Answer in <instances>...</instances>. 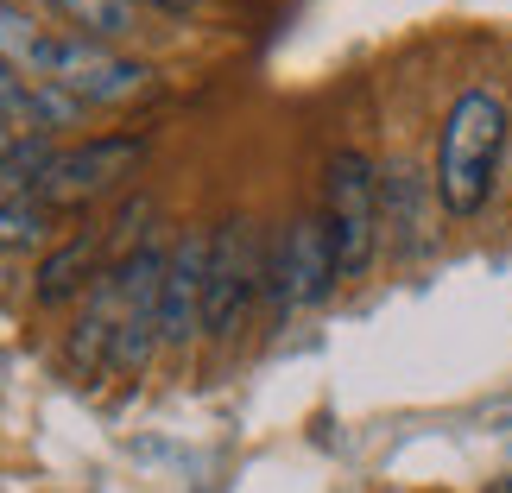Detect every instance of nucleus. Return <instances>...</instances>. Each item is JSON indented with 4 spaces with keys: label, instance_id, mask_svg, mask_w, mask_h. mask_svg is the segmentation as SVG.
<instances>
[{
    "label": "nucleus",
    "instance_id": "9",
    "mask_svg": "<svg viewBox=\"0 0 512 493\" xmlns=\"http://www.w3.org/2000/svg\"><path fill=\"white\" fill-rule=\"evenodd\" d=\"M0 102H7V140L13 133H64L83 127V95H70L51 76H26V70H0Z\"/></svg>",
    "mask_w": 512,
    "mask_h": 493
},
{
    "label": "nucleus",
    "instance_id": "1",
    "mask_svg": "<svg viewBox=\"0 0 512 493\" xmlns=\"http://www.w3.org/2000/svg\"><path fill=\"white\" fill-rule=\"evenodd\" d=\"M0 45H7V64L26 76H51L83 102H133V95L152 89V64H133V57H114L108 45H95L83 32H45L38 19L7 0L0 7Z\"/></svg>",
    "mask_w": 512,
    "mask_h": 493
},
{
    "label": "nucleus",
    "instance_id": "8",
    "mask_svg": "<svg viewBox=\"0 0 512 493\" xmlns=\"http://www.w3.org/2000/svg\"><path fill=\"white\" fill-rule=\"evenodd\" d=\"M209 253L215 234L209 228H184L177 247L165 253V304H159V335L165 348H184L203 329V291H209Z\"/></svg>",
    "mask_w": 512,
    "mask_h": 493
},
{
    "label": "nucleus",
    "instance_id": "13",
    "mask_svg": "<svg viewBox=\"0 0 512 493\" xmlns=\"http://www.w3.org/2000/svg\"><path fill=\"white\" fill-rule=\"evenodd\" d=\"M152 7L171 13V19H190V13H196V0H152Z\"/></svg>",
    "mask_w": 512,
    "mask_h": 493
},
{
    "label": "nucleus",
    "instance_id": "7",
    "mask_svg": "<svg viewBox=\"0 0 512 493\" xmlns=\"http://www.w3.org/2000/svg\"><path fill=\"white\" fill-rule=\"evenodd\" d=\"M146 140L140 133H102V140H83V146H64L57 159L45 165V177H38V203L45 209H83L95 203L102 190H114L121 177L140 165Z\"/></svg>",
    "mask_w": 512,
    "mask_h": 493
},
{
    "label": "nucleus",
    "instance_id": "10",
    "mask_svg": "<svg viewBox=\"0 0 512 493\" xmlns=\"http://www.w3.org/2000/svg\"><path fill=\"white\" fill-rule=\"evenodd\" d=\"M83 285H95V228L70 234V241H57L45 260H38V272H32V298L51 310V304H70Z\"/></svg>",
    "mask_w": 512,
    "mask_h": 493
},
{
    "label": "nucleus",
    "instance_id": "2",
    "mask_svg": "<svg viewBox=\"0 0 512 493\" xmlns=\"http://www.w3.org/2000/svg\"><path fill=\"white\" fill-rule=\"evenodd\" d=\"M506 146V102L494 89H462L437 133V196L449 215H475L494 190Z\"/></svg>",
    "mask_w": 512,
    "mask_h": 493
},
{
    "label": "nucleus",
    "instance_id": "12",
    "mask_svg": "<svg viewBox=\"0 0 512 493\" xmlns=\"http://www.w3.org/2000/svg\"><path fill=\"white\" fill-rule=\"evenodd\" d=\"M0 241H7V253H19V247H32L38 234H45V222H51V209L38 203V196H7V209H0Z\"/></svg>",
    "mask_w": 512,
    "mask_h": 493
},
{
    "label": "nucleus",
    "instance_id": "4",
    "mask_svg": "<svg viewBox=\"0 0 512 493\" xmlns=\"http://www.w3.org/2000/svg\"><path fill=\"white\" fill-rule=\"evenodd\" d=\"M336 241H329V222L323 209L317 215H298L266 253V298H272V317H291V310H310L329 298L336 285Z\"/></svg>",
    "mask_w": 512,
    "mask_h": 493
},
{
    "label": "nucleus",
    "instance_id": "6",
    "mask_svg": "<svg viewBox=\"0 0 512 493\" xmlns=\"http://www.w3.org/2000/svg\"><path fill=\"white\" fill-rule=\"evenodd\" d=\"M159 304H165V253L146 241L114 272V354H108L114 373H140L152 361V348H165Z\"/></svg>",
    "mask_w": 512,
    "mask_h": 493
},
{
    "label": "nucleus",
    "instance_id": "14",
    "mask_svg": "<svg viewBox=\"0 0 512 493\" xmlns=\"http://www.w3.org/2000/svg\"><path fill=\"white\" fill-rule=\"evenodd\" d=\"M506 493H512V481H506Z\"/></svg>",
    "mask_w": 512,
    "mask_h": 493
},
{
    "label": "nucleus",
    "instance_id": "11",
    "mask_svg": "<svg viewBox=\"0 0 512 493\" xmlns=\"http://www.w3.org/2000/svg\"><path fill=\"white\" fill-rule=\"evenodd\" d=\"M64 19V32H83L95 45H121L140 32V0H45Z\"/></svg>",
    "mask_w": 512,
    "mask_h": 493
},
{
    "label": "nucleus",
    "instance_id": "3",
    "mask_svg": "<svg viewBox=\"0 0 512 493\" xmlns=\"http://www.w3.org/2000/svg\"><path fill=\"white\" fill-rule=\"evenodd\" d=\"M323 222H329V241H336V272L354 279L373 247H380V171H373L367 152H329L323 165Z\"/></svg>",
    "mask_w": 512,
    "mask_h": 493
},
{
    "label": "nucleus",
    "instance_id": "5",
    "mask_svg": "<svg viewBox=\"0 0 512 493\" xmlns=\"http://www.w3.org/2000/svg\"><path fill=\"white\" fill-rule=\"evenodd\" d=\"M266 285V253H260V228L247 215H228L215 228V253H209V291H203V335L228 342L241 329L253 291Z\"/></svg>",
    "mask_w": 512,
    "mask_h": 493
}]
</instances>
